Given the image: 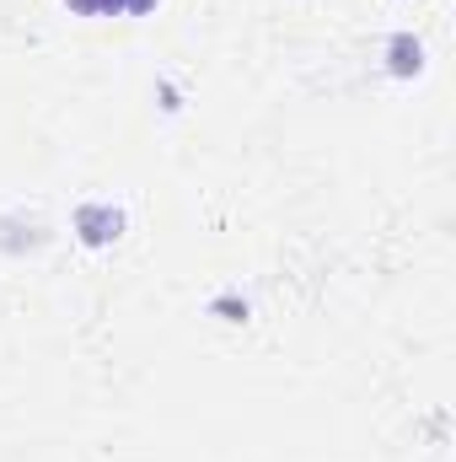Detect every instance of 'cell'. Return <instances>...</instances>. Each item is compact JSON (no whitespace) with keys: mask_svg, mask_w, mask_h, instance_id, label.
Listing matches in <instances>:
<instances>
[{"mask_svg":"<svg viewBox=\"0 0 456 462\" xmlns=\"http://www.w3.org/2000/svg\"><path fill=\"white\" fill-rule=\"evenodd\" d=\"M76 231H81L87 247H108L123 231V210H114V205H81L76 210Z\"/></svg>","mask_w":456,"mask_h":462,"instance_id":"obj_1","label":"cell"},{"mask_svg":"<svg viewBox=\"0 0 456 462\" xmlns=\"http://www.w3.org/2000/svg\"><path fill=\"white\" fill-rule=\"evenodd\" d=\"M419 65H424V43H419L414 32H397V38L387 43V70H392V76H419Z\"/></svg>","mask_w":456,"mask_h":462,"instance_id":"obj_2","label":"cell"},{"mask_svg":"<svg viewBox=\"0 0 456 462\" xmlns=\"http://www.w3.org/2000/svg\"><path fill=\"white\" fill-rule=\"evenodd\" d=\"M215 312H221L226 323H242V318H247V301H236V296H221V301H215Z\"/></svg>","mask_w":456,"mask_h":462,"instance_id":"obj_3","label":"cell"},{"mask_svg":"<svg viewBox=\"0 0 456 462\" xmlns=\"http://www.w3.org/2000/svg\"><path fill=\"white\" fill-rule=\"evenodd\" d=\"M150 5H156V0H123V11H129V16H140V11H150Z\"/></svg>","mask_w":456,"mask_h":462,"instance_id":"obj_4","label":"cell"},{"mask_svg":"<svg viewBox=\"0 0 456 462\" xmlns=\"http://www.w3.org/2000/svg\"><path fill=\"white\" fill-rule=\"evenodd\" d=\"M65 5H76V11H87V16L97 11V0H65Z\"/></svg>","mask_w":456,"mask_h":462,"instance_id":"obj_5","label":"cell"},{"mask_svg":"<svg viewBox=\"0 0 456 462\" xmlns=\"http://www.w3.org/2000/svg\"><path fill=\"white\" fill-rule=\"evenodd\" d=\"M97 11L108 16V11H123V0H97Z\"/></svg>","mask_w":456,"mask_h":462,"instance_id":"obj_6","label":"cell"}]
</instances>
